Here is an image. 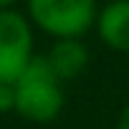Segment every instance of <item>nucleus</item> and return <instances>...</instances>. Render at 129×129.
<instances>
[{
    "label": "nucleus",
    "mask_w": 129,
    "mask_h": 129,
    "mask_svg": "<svg viewBox=\"0 0 129 129\" xmlns=\"http://www.w3.org/2000/svg\"><path fill=\"white\" fill-rule=\"evenodd\" d=\"M28 20L46 36L61 38H84L99 15L96 0H25Z\"/></svg>",
    "instance_id": "f03ea898"
},
{
    "label": "nucleus",
    "mask_w": 129,
    "mask_h": 129,
    "mask_svg": "<svg viewBox=\"0 0 129 129\" xmlns=\"http://www.w3.org/2000/svg\"><path fill=\"white\" fill-rule=\"evenodd\" d=\"M15 89V114L30 124H51L61 116L66 94L63 81L51 71L46 56H36L25 71L13 81Z\"/></svg>",
    "instance_id": "f257e3e1"
},
{
    "label": "nucleus",
    "mask_w": 129,
    "mask_h": 129,
    "mask_svg": "<svg viewBox=\"0 0 129 129\" xmlns=\"http://www.w3.org/2000/svg\"><path fill=\"white\" fill-rule=\"evenodd\" d=\"M33 58L30 20L15 8L0 10V84H13Z\"/></svg>",
    "instance_id": "7ed1b4c3"
},
{
    "label": "nucleus",
    "mask_w": 129,
    "mask_h": 129,
    "mask_svg": "<svg viewBox=\"0 0 129 129\" xmlns=\"http://www.w3.org/2000/svg\"><path fill=\"white\" fill-rule=\"evenodd\" d=\"M101 43L116 53H129V0H109L96 15Z\"/></svg>",
    "instance_id": "20e7f679"
},
{
    "label": "nucleus",
    "mask_w": 129,
    "mask_h": 129,
    "mask_svg": "<svg viewBox=\"0 0 129 129\" xmlns=\"http://www.w3.org/2000/svg\"><path fill=\"white\" fill-rule=\"evenodd\" d=\"M89 48L81 38H61L51 46V51L46 53V61L51 71L61 79V81H74L79 79L86 69H89Z\"/></svg>",
    "instance_id": "39448f33"
},
{
    "label": "nucleus",
    "mask_w": 129,
    "mask_h": 129,
    "mask_svg": "<svg viewBox=\"0 0 129 129\" xmlns=\"http://www.w3.org/2000/svg\"><path fill=\"white\" fill-rule=\"evenodd\" d=\"M15 3H18V0H0V10H10Z\"/></svg>",
    "instance_id": "6e6552de"
},
{
    "label": "nucleus",
    "mask_w": 129,
    "mask_h": 129,
    "mask_svg": "<svg viewBox=\"0 0 129 129\" xmlns=\"http://www.w3.org/2000/svg\"><path fill=\"white\" fill-rule=\"evenodd\" d=\"M15 111V89L13 84H0V114Z\"/></svg>",
    "instance_id": "423d86ee"
},
{
    "label": "nucleus",
    "mask_w": 129,
    "mask_h": 129,
    "mask_svg": "<svg viewBox=\"0 0 129 129\" xmlns=\"http://www.w3.org/2000/svg\"><path fill=\"white\" fill-rule=\"evenodd\" d=\"M116 129H129V104L119 111V119H116Z\"/></svg>",
    "instance_id": "0eeeda50"
}]
</instances>
